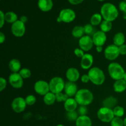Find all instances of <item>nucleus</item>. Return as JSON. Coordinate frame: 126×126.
Listing matches in <instances>:
<instances>
[{"label": "nucleus", "mask_w": 126, "mask_h": 126, "mask_svg": "<svg viewBox=\"0 0 126 126\" xmlns=\"http://www.w3.org/2000/svg\"><path fill=\"white\" fill-rule=\"evenodd\" d=\"M100 14L103 19L111 22L115 20L119 16V12L117 7L113 4L110 2L102 5Z\"/></svg>", "instance_id": "obj_1"}, {"label": "nucleus", "mask_w": 126, "mask_h": 126, "mask_svg": "<svg viewBox=\"0 0 126 126\" xmlns=\"http://www.w3.org/2000/svg\"><path fill=\"white\" fill-rule=\"evenodd\" d=\"M75 98L80 106H88L93 102L94 95L87 89H81L78 90Z\"/></svg>", "instance_id": "obj_2"}, {"label": "nucleus", "mask_w": 126, "mask_h": 126, "mask_svg": "<svg viewBox=\"0 0 126 126\" xmlns=\"http://www.w3.org/2000/svg\"><path fill=\"white\" fill-rule=\"evenodd\" d=\"M87 75L90 78V81L95 86H101L105 81V75L103 71L97 66L91 68Z\"/></svg>", "instance_id": "obj_3"}, {"label": "nucleus", "mask_w": 126, "mask_h": 126, "mask_svg": "<svg viewBox=\"0 0 126 126\" xmlns=\"http://www.w3.org/2000/svg\"><path fill=\"white\" fill-rule=\"evenodd\" d=\"M108 71L111 79L117 80L123 79L126 71L121 65L117 62H112L108 66Z\"/></svg>", "instance_id": "obj_4"}, {"label": "nucleus", "mask_w": 126, "mask_h": 126, "mask_svg": "<svg viewBox=\"0 0 126 126\" xmlns=\"http://www.w3.org/2000/svg\"><path fill=\"white\" fill-rule=\"evenodd\" d=\"M49 88L50 92L57 94L60 92H62L65 88V82L63 79L59 76L52 78L49 81Z\"/></svg>", "instance_id": "obj_5"}, {"label": "nucleus", "mask_w": 126, "mask_h": 126, "mask_svg": "<svg viewBox=\"0 0 126 126\" xmlns=\"http://www.w3.org/2000/svg\"><path fill=\"white\" fill-rule=\"evenodd\" d=\"M97 118L102 122L105 123H111L114 118L113 110L110 108L102 107L98 110L97 113Z\"/></svg>", "instance_id": "obj_6"}, {"label": "nucleus", "mask_w": 126, "mask_h": 126, "mask_svg": "<svg viewBox=\"0 0 126 126\" xmlns=\"http://www.w3.org/2000/svg\"><path fill=\"white\" fill-rule=\"evenodd\" d=\"M76 18V13L71 9H63L60 12L57 18V21L59 22L70 23L75 20Z\"/></svg>", "instance_id": "obj_7"}, {"label": "nucleus", "mask_w": 126, "mask_h": 126, "mask_svg": "<svg viewBox=\"0 0 126 126\" xmlns=\"http://www.w3.org/2000/svg\"><path fill=\"white\" fill-rule=\"evenodd\" d=\"M120 55L119 50V47L114 44L108 45L104 50L105 57L108 60L113 61L116 60Z\"/></svg>", "instance_id": "obj_8"}, {"label": "nucleus", "mask_w": 126, "mask_h": 126, "mask_svg": "<svg viewBox=\"0 0 126 126\" xmlns=\"http://www.w3.org/2000/svg\"><path fill=\"white\" fill-rule=\"evenodd\" d=\"M27 106L25 99L22 97H16L11 103V108L16 113H20L24 111Z\"/></svg>", "instance_id": "obj_9"}, {"label": "nucleus", "mask_w": 126, "mask_h": 126, "mask_svg": "<svg viewBox=\"0 0 126 126\" xmlns=\"http://www.w3.org/2000/svg\"><path fill=\"white\" fill-rule=\"evenodd\" d=\"M26 32L25 24L18 20L12 23L11 25V32L14 36L17 38H20L25 34Z\"/></svg>", "instance_id": "obj_10"}, {"label": "nucleus", "mask_w": 126, "mask_h": 126, "mask_svg": "<svg viewBox=\"0 0 126 126\" xmlns=\"http://www.w3.org/2000/svg\"><path fill=\"white\" fill-rule=\"evenodd\" d=\"M34 90L38 94L44 96L50 92L49 82L44 80H39L34 83Z\"/></svg>", "instance_id": "obj_11"}, {"label": "nucleus", "mask_w": 126, "mask_h": 126, "mask_svg": "<svg viewBox=\"0 0 126 126\" xmlns=\"http://www.w3.org/2000/svg\"><path fill=\"white\" fill-rule=\"evenodd\" d=\"M94 42L91 36L84 35L79 39V46L80 49L83 50L84 52H87L91 50L93 47Z\"/></svg>", "instance_id": "obj_12"}, {"label": "nucleus", "mask_w": 126, "mask_h": 126, "mask_svg": "<svg viewBox=\"0 0 126 126\" xmlns=\"http://www.w3.org/2000/svg\"><path fill=\"white\" fill-rule=\"evenodd\" d=\"M9 82L13 88L20 89L23 85V79L19 73H12L9 76Z\"/></svg>", "instance_id": "obj_13"}, {"label": "nucleus", "mask_w": 126, "mask_h": 126, "mask_svg": "<svg viewBox=\"0 0 126 126\" xmlns=\"http://www.w3.org/2000/svg\"><path fill=\"white\" fill-rule=\"evenodd\" d=\"M107 36L105 33L102 31H97L92 36L94 44L97 46H103L107 41Z\"/></svg>", "instance_id": "obj_14"}, {"label": "nucleus", "mask_w": 126, "mask_h": 126, "mask_svg": "<svg viewBox=\"0 0 126 126\" xmlns=\"http://www.w3.org/2000/svg\"><path fill=\"white\" fill-rule=\"evenodd\" d=\"M94 63V57L91 54H85L81 59V67L83 70H87L92 68Z\"/></svg>", "instance_id": "obj_15"}, {"label": "nucleus", "mask_w": 126, "mask_h": 126, "mask_svg": "<svg viewBox=\"0 0 126 126\" xmlns=\"http://www.w3.org/2000/svg\"><path fill=\"white\" fill-rule=\"evenodd\" d=\"M78 91V86L75 82H70V81L65 82L64 92L69 97L72 98L73 97H75Z\"/></svg>", "instance_id": "obj_16"}, {"label": "nucleus", "mask_w": 126, "mask_h": 126, "mask_svg": "<svg viewBox=\"0 0 126 126\" xmlns=\"http://www.w3.org/2000/svg\"><path fill=\"white\" fill-rule=\"evenodd\" d=\"M66 78L68 81L73 82H76L80 78L79 71L75 67L69 68L66 70Z\"/></svg>", "instance_id": "obj_17"}, {"label": "nucleus", "mask_w": 126, "mask_h": 126, "mask_svg": "<svg viewBox=\"0 0 126 126\" xmlns=\"http://www.w3.org/2000/svg\"><path fill=\"white\" fill-rule=\"evenodd\" d=\"M77 102L75 98L69 97L65 102H64V108L67 112L75 111L78 108Z\"/></svg>", "instance_id": "obj_18"}, {"label": "nucleus", "mask_w": 126, "mask_h": 126, "mask_svg": "<svg viewBox=\"0 0 126 126\" xmlns=\"http://www.w3.org/2000/svg\"><path fill=\"white\" fill-rule=\"evenodd\" d=\"M38 6L41 11L48 12L52 9L53 2L52 0H38Z\"/></svg>", "instance_id": "obj_19"}, {"label": "nucleus", "mask_w": 126, "mask_h": 126, "mask_svg": "<svg viewBox=\"0 0 126 126\" xmlns=\"http://www.w3.org/2000/svg\"><path fill=\"white\" fill-rule=\"evenodd\" d=\"M113 89L117 93H122L126 90V82L123 79L115 81L113 84Z\"/></svg>", "instance_id": "obj_20"}, {"label": "nucleus", "mask_w": 126, "mask_h": 126, "mask_svg": "<svg viewBox=\"0 0 126 126\" xmlns=\"http://www.w3.org/2000/svg\"><path fill=\"white\" fill-rule=\"evenodd\" d=\"M118 100L113 96H110V97H107L105 100H103L102 102V105L103 107L110 108V109L113 110L114 107H116Z\"/></svg>", "instance_id": "obj_21"}, {"label": "nucleus", "mask_w": 126, "mask_h": 126, "mask_svg": "<svg viewBox=\"0 0 126 126\" xmlns=\"http://www.w3.org/2000/svg\"><path fill=\"white\" fill-rule=\"evenodd\" d=\"M92 120L88 116H79L76 121V126H92Z\"/></svg>", "instance_id": "obj_22"}, {"label": "nucleus", "mask_w": 126, "mask_h": 126, "mask_svg": "<svg viewBox=\"0 0 126 126\" xmlns=\"http://www.w3.org/2000/svg\"><path fill=\"white\" fill-rule=\"evenodd\" d=\"M9 68L12 73H18L21 70V63L17 59H12L9 63Z\"/></svg>", "instance_id": "obj_23"}, {"label": "nucleus", "mask_w": 126, "mask_h": 126, "mask_svg": "<svg viewBox=\"0 0 126 126\" xmlns=\"http://www.w3.org/2000/svg\"><path fill=\"white\" fill-rule=\"evenodd\" d=\"M113 44L119 47L124 44L126 41V37L124 33L122 32H118L114 34L113 37Z\"/></svg>", "instance_id": "obj_24"}, {"label": "nucleus", "mask_w": 126, "mask_h": 126, "mask_svg": "<svg viewBox=\"0 0 126 126\" xmlns=\"http://www.w3.org/2000/svg\"><path fill=\"white\" fill-rule=\"evenodd\" d=\"M43 101H44V103L47 105H52L54 104L56 101L55 94L51 92H48L43 97Z\"/></svg>", "instance_id": "obj_25"}, {"label": "nucleus", "mask_w": 126, "mask_h": 126, "mask_svg": "<svg viewBox=\"0 0 126 126\" xmlns=\"http://www.w3.org/2000/svg\"><path fill=\"white\" fill-rule=\"evenodd\" d=\"M84 27L80 25L76 26L74 27L71 32V34L73 37L76 38H81V37L84 35Z\"/></svg>", "instance_id": "obj_26"}, {"label": "nucleus", "mask_w": 126, "mask_h": 126, "mask_svg": "<svg viewBox=\"0 0 126 126\" xmlns=\"http://www.w3.org/2000/svg\"><path fill=\"white\" fill-rule=\"evenodd\" d=\"M18 20V16L15 12L12 11H9L5 14V21L7 23H14Z\"/></svg>", "instance_id": "obj_27"}, {"label": "nucleus", "mask_w": 126, "mask_h": 126, "mask_svg": "<svg viewBox=\"0 0 126 126\" xmlns=\"http://www.w3.org/2000/svg\"><path fill=\"white\" fill-rule=\"evenodd\" d=\"M100 30L103 32L105 33H108L111 30L112 28H113V24H112L111 22L103 20L101 24L100 25Z\"/></svg>", "instance_id": "obj_28"}, {"label": "nucleus", "mask_w": 126, "mask_h": 126, "mask_svg": "<svg viewBox=\"0 0 126 126\" xmlns=\"http://www.w3.org/2000/svg\"><path fill=\"white\" fill-rule=\"evenodd\" d=\"M102 17L101 14L98 13H95L94 14H93L91 18V24L93 26H98L99 25L101 24L102 20Z\"/></svg>", "instance_id": "obj_29"}, {"label": "nucleus", "mask_w": 126, "mask_h": 126, "mask_svg": "<svg viewBox=\"0 0 126 126\" xmlns=\"http://www.w3.org/2000/svg\"><path fill=\"white\" fill-rule=\"evenodd\" d=\"M113 110L114 117L121 118L124 115V113H125V110H124V108L121 106H116L113 108Z\"/></svg>", "instance_id": "obj_30"}, {"label": "nucleus", "mask_w": 126, "mask_h": 126, "mask_svg": "<svg viewBox=\"0 0 126 126\" xmlns=\"http://www.w3.org/2000/svg\"><path fill=\"white\" fill-rule=\"evenodd\" d=\"M84 33L86 34V35L91 36L92 35L95 33V32L94 26L91 25V23H87L84 26Z\"/></svg>", "instance_id": "obj_31"}, {"label": "nucleus", "mask_w": 126, "mask_h": 126, "mask_svg": "<svg viewBox=\"0 0 126 126\" xmlns=\"http://www.w3.org/2000/svg\"><path fill=\"white\" fill-rule=\"evenodd\" d=\"M79 114L78 113L77 111H73L67 112L66 114V117L67 118L68 120L70 121H76L78 117Z\"/></svg>", "instance_id": "obj_32"}, {"label": "nucleus", "mask_w": 126, "mask_h": 126, "mask_svg": "<svg viewBox=\"0 0 126 126\" xmlns=\"http://www.w3.org/2000/svg\"><path fill=\"white\" fill-rule=\"evenodd\" d=\"M20 75L22 77V78L23 79H28L29 78H30L31 75H32V72H31L30 70H29L27 68H22L20 70L19 72Z\"/></svg>", "instance_id": "obj_33"}, {"label": "nucleus", "mask_w": 126, "mask_h": 126, "mask_svg": "<svg viewBox=\"0 0 126 126\" xmlns=\"http://www.w3.org/2000/svg\"><path fill=\"white\" fill-rule=\"evenodd\" d=\"M111 126H124V120L121 118L114 117L110 123Z\"/></svg>", "instance_id": "obj_34"}, {"label": "nucleus", "mask_w": 126, "mask_h": 126, "mask_svg": "<svg viewBox=\"0 0 126 126\" xmlns=\"http://www.w3.org/2000/svg\"><path fill=\"white\" fill-rule=\"evenodd\" d=\"M25 102L28 106H32L35 104L36 102V98L33 95H28L25 97Z\"/></svg>", "instance_id": "obj_35"}, {"label": "nucleus", "mask_w": 126, "mask_h": 126, "mask_svg": "<svg viewBox=\"0 0 126 126\" xmlns=\"http://www.w3.org/2000/svg\"><path fill=\"white\" fill-rule=\"evenodd\" d=\"M55 97H56V101L58 102H65L69 98V97L66 94H63L62 92H60V93L55 94Z\"/></svg>", "instance_id": "obj_36"}, {"label": "nucleus", "mask_w": 126, "mask_h": 126, "mask_svg": "<svg viewBox=\"0 0 126 126\" xmlns=\"http://www.w3.org/2000/svg\"><path fill=\"white\" fill-rule=\"evenodd\" d=\"M77 111L79 116H86L88 113L87 106H80L78 109Z\"/></svg>", "instance_id": "obj_37"}, {"label": "nucleus", "mask_w": 126, "mask_h": 126, "mask_svg": "<svg viewBox=\"0 0 126 126\" xmlns=\"http://www.w3.org/2000/svg\"><path fill=\"white\" fill-rule=\"evenodd\" d=\"M7 81L4 78H0V92H2L6 89L7 86Z\"/></svg>", "instance_id": "obj_38"}, {"label": "nucleus", "mask_w": 126, "mask_h": 126, "mask_svg": "<svg viewBox=\"0 0 126 126\" xmlns=\"http://www.w3.org/2000/svg\"><path fill=\"white\" fill-rule=\"evenodd\" d=\"M74 54H75L77 57L78 58H82V57L84 55V51L83 50H82L80 48H76V49L74 50Z\"/></svg>", "instance_id": "obj_39"}, {"label": "nucleus", "mask_w": 126, "mask_h": 126, "mask_svg": "<svg viewBox=\"0 0 126 126\" xmlns=\"http://www.w3.org/2000/svg\"><path fill=\"white\" fill-rule=\"evenodd\" d=\"M119 8L121 11H122L124 14L126 15V1H121L119 4Z\"/></svg>", "instance_id": "obj_40"}, {"label": "nucleus", "mask_w": 126, "mask_h": 126, "mask_svg": "<svg viewBox=\"0 0 126 126\" xmlns=\"http://www.w3.org/2000/svg\"><path fill=\"white\" fill-rule=\"evenodd\" d=\"M119 50L120 55H126V44H123L119 47Z\"/></svg>", "instance_id": "obj_41"}, {"label": "nucleus", "mask_w": 126, "mask_h": 126, "mask_svg": "<svg viewBox=\"0 0 126 126\" xmlns=\"http://www.w3.org/2000/svg\"><path fill=\"white\" fill-rule=\"evenodd\" d=\"M0 16H1V22H0V28H2L5 22V14L2 11H0Z\"/></svg>", "instance_id": "obj_42"}, {"label": "nucleus", "mask_w": 126, "mask_h": 126, "mask_svg": "<svg viewBox=\"0 0 126 126\" xmlns=\"http://www.w3.org/2000/svg\"><path fill=\"white\" fill-rule=\"evenodd\" d=\"M81 81L82 83H88L90 81V78L88 75H83L81 78Z\"/></svg>", "instance_id": "obj_43"}, {"label": "nucleus", "mask_w": 126, "mask_h": 126, "mask_svg": "<svg viewBox=\"0 0 126 126\" xmlns=\"http://www.w3.org/2000/svg\"><path fill=\"white\" fill-rule=\"evenodd\" d=\"M69 1L70 3H71V4L73 5H77L81 3L84 0H68Z\"/></svg>", "instance_id": "obj_44"}, {"label": "nucleus", "mask_w": 126, "mask_h": 126, "mask_svg": "<svg viewBox=\"0 0 126 126\" xmlns=\"http://www.w3.org/2000/svg\"><path fill=\"white\" fill-rule=\"evenodd\" d=\"M6 40V36L2 32H0V43L2 44Z\"/></svg>", "instance_id": "obj_45"}, {"label": "nucleus", "mask_w": 126, "mask_h": 126, "mask_svg": "<svg viewBox=\"0 0 126 126\" xmlns=\"http://www.w3.org/2000/svg\"><path fill=\"white\" fill-rule=\"evenodd\" d=\"M20 20L21 22H23V23H25H25H27V22L28 21V18H27V16H21L20 18Z\"/></svg>", "instance_id": "obj_46"}, {"label": "nucleus", "mask_w": 126, "mask_h": 126, "mask_svg": "<svg viewBox=\"0 0 126 126\" xmlns=\"http://www.w3.org/2000/svg\"><path fill=\"white\" fill-rule=\"evenodd\" d=\"M96 50L98 53L102 52V51H103V46H97L96 47Z\"/></svg>", "instance_id": "obj_47"}, {"label": "nucleus", "mask_w": 126, "mask_h": 126, "mask_svg": "<svg viewBox=\"0 0 126 126\" xmlns=\"http://www.w3.org/2000/svg\"><path fill=\"white\" fill-rule=\"evenodd\" d=\"M123 79L124 80V81L126 82V72L125 73V74H124V78H123Z\"/></svg>", "instance_id": "obj_48"}, {"label": "nucleus", "mask_w": 126, "mask_h": 126, "mask_svg": "<svg viewBox=\"0 0 126 126\" xmlns=\"http://www.w3.org/2000/svg\"><path fill=\"white\" fill-rule=\"evenodd\" d=\"M124 126H126V118L124 119Z\"/></svg>", "instance_id": "obj_49"}, {"label": "nucleus", "mask_w": 126, "mask_h": 126, "mask_svg": "<svg viewBox=\"0 0 126 126\" xmlns=\"http://www.w3.org/2000/svg\"><path fill=\"white\" fill-rule=\"evenodd\" d=\"M57 126H63V124H58V125Z\"/></svg>", "instance_id": "obj_50"}, {"label": "nucleus", "mask_w": 126, "mask_h": 126, "mask_svg": "<svg viewBox=\"0 0 126 126\" xmlns=\"http://www.w3.org/2000/svg\"><path fill=\"white\" fill-rule=\"evenodd\" d=\"M98 1H105V0H98Z\"/></svg>", "instance_id": "obj_51"}, {"label": "nucleus", "mask_w": 126, "mask_h": 126, "mask_svg": "<svg viewBox=\"0 0 126 126\" xmlns=\"http://www.w3.org/2000/svg\"><path fill=\"white\" fill-rule=\"evenodd\" d=\"M124 1H126V0H124Z\"/></svg>", "instance_id": "obj_52"}]
</instances>
